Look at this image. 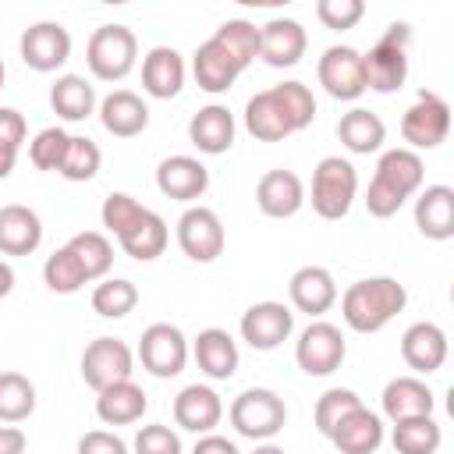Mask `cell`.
Instances as JSON below:
<instances>
[{"label": "cell", "instance_id": "obj_25", "mask_svg": "<svg viewBox=\"0 0 454 454\" xmlns=\"http://www.w3.org/2000/svg\"><path fill=\"white\" fill-rule=\"evenodd\" d=\"M184 57L174 46H153L142 57V89L153 99H174L184 89Z\"/></svg>", "mask_w": 454, "mask_h": 454}, {"label": "cell", "instance_id": "obj_26", "mask_svg": "<svg viewBox=\"0 0 454 454\" xmlns=\"http://www.w3.org/2000/svg\"><path fill=\"white\" fill-rule=\"evenodd\" d=\"M234 135H238V124H234V114L220 103H209L202 106L199 114H192L188 121V142L206 153V156H220L234 145Z\"/></svg>", "mask_w": 454, "mask_h": 454}, {"label": "cell", "instance_id": "obj_11", "mask_svg": "<svg viewBox=\"0 0 454 454\" xmlns=\"http://www.w3.org/2000/svg\"><path fill=\"white\" fill-rule=\"evenodd\" d=\"M135 372V351L121 337H96L82 351V380L99 394L121 380H131Z\"/></svg>", "mask_w": 454, "mask_h": 454}, {"label": "cell", "instance_id": "obj_23", "mask_svg": "<svg viewBox=\"0 0 454 454\" xmlns=\"http://www.w3.org/2000/svg\"><path fill=\"white\" fill-rule=\"evenodd\" d=\"M99 124L114 138H135L149 128V106L138 92L131 89H114L110 96L99 99Z\"/></svg>", "mask_w": 454, "mask_h": 454}, {"label": "cell", "instance_id": "obj_48", "mask_svg": "<svg viewBox=\"0 0 454 454\" xmlns=\"http://www.w3.org/2000/svg\"><path fill=\"white\" fill-rule=\"evenodd\" d=\"M25 135H28L25 117H21L14 106H0V145H7V149H21Z\"/></svg>", "mask_w": 454, "mask_h": 454}, {"label": "cell", "instance_id": "obj_20", "mask_svg": "<svg viewBox=\"0 0 454 454\" xmlns=\"http://www.w3.org/2000/svg\"><path fill=\"white\" fill-rule=\"evenodd\" d=\"M220 419H223V401L206 383H188L174 397V422L181 429H188V433L206 436V433H213L220 426Z\"/></svg>", "mask_w": 454, "mask_h": 454}, {"label": "cell", "instance_id": "obj_39", "mask_svg": "<svg viewBox=\"0 0 454 454\" xmlns=\"http://www.w3.org/2000/svg\"><path fill=\"white\" fill-rule=\"evenodd\" d=\"M43 280H46V287H50L53 294H74V291H82V287L89 284L82 262L74 259V252H71L67 245H60L53 255H46V262H43Z\"/></svg>", "mask_w": 454, "mask_h": 454}, {"label": "cell", "instance_id": "obj_38", "mask_svg": "<svg viewBox=\"0 0 454 454\" xmlns=\"http://www.w3.org/2000/svg\"><path fill=\"white\" fill-rule=\"evenodd\" d=\"M138 305V287L124 277H103L92 287V312H99L103 319H124L128 312H135Z\"/></svg>", "mask_w": 454, "mask_h": 454}, {"label": "cell", "instance_id": "obj_41", "mask_svg": "<svg viewBox=\"0 0 454 454\" xmlns=\"http://www.w3.org/2000/svg\"><path fill=\"white\" fill-rule=\"evenodd\" d=\"M213 35H216L245 67L259 57V25H252L248 18H227Z\"/></svg>", "mask_w": 454, "mask_h": 454}, {"label": "cell", "instance_id": "obj_27", "mask_svg": "<svg viewBox=\"0 0 454 454\" xmlns=\"http://www.w3.org/2000/svg\"><path fill=\"white\" fill-rule=\"evenodd\" d=\"M340 454H376L383 443V419L376 411H369L365 404H358L355 411H348L333 433L326 436Z\"/></svg>", "mask_w": 454, "mask_h": 454}, {"label": "cell", "instance_id": "obj_5", "mask_svg": "<svg viewBox=\"0 0 454 454\" xmlns=\"http://www.w3.org/2000/svg\"><path fill=\"white\" fill-rule=\"evenodd\" d=\"M227 415H231V426H234L238 436L255 440V443H266V440H273L284 429L287 404L270 387H248V390H241L231 401V411Z\"/></svg>", "mask_w": 454, "mask_h": 454}, {"label": "cell", "instance_id": "obj_33", "mask_svg": "<svg viewBox=\"0 0 454 454\" xmlns=\"http://www.w3.org/2000/svg\"><path fill=\"white\" fill-rule=\"evenodd\" d=\"M117 241H121V248H124L131 259L153 262V259L163 255V248H167V241H170V231H167V220H163L160 213L142 209V216H138L124 234H117Z\"/></svg>", "mask_w": 454, "mask_h": 454}, {"label": "cell", "instance_id": "obj_43", "mask_svg": "<svg viewBox=\"0 0 454 454\" xmlns=\"http://www.w3.org/2000/svg\"><path fill=\"white\" fill-rule=\"evenodd\" d=\"M67 131L64 128H43L32 142H28V160L35 170H60L64 153H67Z\"/></svg>", "mask_w": 454, "mask_h": 454}, {"label": "cell", "instance_id": "obj_51", "mask_svg": "<svg viewBox=\"0 0 454 454\" xmlns=\"http://www.w3.org/2000/svg\"><path fill=\"white\" fill-rule=\"evenodd\" d=\"M14 163H18V149H7V145H0V181H4V177H11Z\"/></svg>", "mask_w": 454, "mask_h": 454}, {"label": "cell", "instance_id": "obj_40", "mask_svg": "<svg viewBox=\"0 0 454 454\" xmlns=\"http://www.w3.org/2000/svg\"><path fill=\"white\" fill-rule=\"evenodd\" d=\"M99 167H103L99 145H96L92 138H85V135H71V138H67L64 163H60L57 174L67 177V181H92V177L99 174Z\"/></svg>", "mask_w": 454, "mask_h": 454}, {"label": "cell", "instance_id": "obj_32", "mask_svg": "<svg viewBox=\"0 0 454 454\" xmlns=\"http://www.w3.org/2000/svg\"><path fill=\"white\" fill-rule=\"evenodd\" d=\"M145 408H149L145 390L135 380H121V383L96 394V415L106 426H131L145 415Z\"/></svg>", "mask_w": 454, "mask_h": 454}, {"label": "cell", "instance_id": "obj_22", "mask_svg": "<svg viewBox=\"0 0 454 454\" xmlns=\"http://www.w3.org/2000/svg\"><path fill=\"white\" fill-rule=\"evenodd\" d=\"M287 294H291V305L305 316H323L333 309L337 301V280L326 266H301L291 273L287 280Z\"/></svg>", "mask_w": 454, "mask_h": 454}, {"label": "cell", "instance_id": "obj_42", "mask_svg": "<svg viewBox=\"0 0 454 454\" xmlns=\"http://www.w3.org/2000/svg\"><path fill=\"white\" fill-rule=\"evenodd\" d=\"M358 404H362V397H358L355 390H348V387H330L326 394H319L316 411H312V422H316V429H319L323 436H330L333 426H337L348 411H355Z\"/></svg>", "mask_w": 454, "mask_h": 454}, {"label": "cell", "instance_id": "obj_4", "mask_svg": "<svg viewBox=\"0 0 454 454\" xmlns=\"http://www.w3.org/2000/svg\"><path fill=\"white\" fill-rule=\"evenodd\" d=\"M408 43H411V28L404 21L387 25V32L376 39V46L369 53H362L365 89L397 92L408 82Z\"/></svg>", "mask_w": 454, "mask_h": 454}, {"label": "cell", "instance_id": "obj_3", "mask_svg": "<svg viewBox=\"0 0 454 454\" xmlns=\"http://www.w3.org/2000/svg\"><path fill=\"white\" fill-rule=\"evenodd\" d=\"M404 305L408 291L394 277H365L340 294V316L355 333H380Z\"/></svg>", "mask_w": 454, "mask_h": 454}, {"label": "cell", "instance_id": "obj_50", "mask_svg": "<svg viewBox=\"0 0 454 454\" xmlns=\"http://www.w3.org/2000/svg\"><path fill=\"white\" fill-rule=\"evenodd\" d=\"M28 436L18 426H0V454H25Z\"/></svg>", "mask_w": 454, "mask_h": 454}, {"label": "cell", "instance_id": "obj_35", "mask_svg": "<svg viewBox=\"0 0 454 454\" xmlns=\"http://www.w3.org/2000/svg\"><path fill=\"white\" fill-rule=\"evenodd\" d=\"M390 443L397 454H436L443 443V433H440V422L433 415H415V419L394 422Z\"/></svg>", "mask_w": 454, "mask_h": 454}, {"label": "cell", "instance_id": "obj_31", "mask_svg": "<svg viewBox=\"0 0 454 454\" xmlns=\"http://www.w3.org/2000/svg\"><path fill=\"white\" fill-rule=\"evenodd\" d=\"M337 138L348 153L355 156H369V153H380L383 142H387V124L380 114L365 110V106H355L348 110L340 121H337Z\"/></svg>", "mask_w": 454, "mask_h": 454}, {"label": "cell", "instance_id": "obj_28", "mask_svg": "<svg viewBox=\"0 0 454 454\" xmlns=\"http://www.w3.org/2000/svg\"><path fill=\"white\" fill-rule=\"evenodd\" d=\"M39 245H43L39 213L21 202L0 206V252L4 255H32Z\"/></svg>", "mask_w": 454, "mask_h": 454}, {"label": "cell", "instance_id": "obj_12", "mask_svg": "<svg viewBox=\"0 0 454 454\" xmlns=\"http://www.w3.org/2000/svg\"><path fill=\"white\" fill-rule=\"evenodd\" d=\"M177 245L192 262H213L216 255H223L227 234H223V220L216 216V209L188 206L177 220Z\"/></svg>", "mask_w": 454, "mask_h": 454}, {"label": "cell", "instance_id": "obj_16", "mask_svg": "<svg viewBox=\"0 0 454 454\" xmlns=\"http://www.w3.org/2000/svg\"><path fill=\"white\" fill-rule=\"evenodd\" d=\"M255 206L270 220H287L305 206V184L294 170H266L255 184Z\"/></svg>", "mask_w": 454, "mask_h": 454}, {"label": "cell", "instance_id": "obj_15", "mask_svg": "<svg viewBox=\"0 0 454 454\" xmlns=\"http://www.w3.org/2000/svg\"><path fill=\"white\" fill-rule=\"evenodd\" d=\"M319 85L326 89V96L351 103L365 92V71H362V53L355 46H330L323 50L319 64H316Z\"/></svg>", "mask_w": 454, "mask_h": 454}, {"label": "cell", "instance_id": "obj_29", "mask_svg": "<svg viewBox=\"0 0 454 454\" xmlns=\"http://www.w3.org/2000/svg\"><path fill=\"white\" fill-rule=\"evenodd\" d=\"M192 355H195L199 369H202L209 380H231V376L238 372V362H241L234 337H231L227 330H220V326L199 330V337L192 340Z\"/></svg>", "mask_w": 454, "mask_h": 454}, {"label": "cell", "instance_id": "obj_34", "mask_svg": "<svg viewBox=\"0 0 454 454\" xmlns=\"http://www.w3.org/2000/svg\"><path fill=\"white\" fill-rule=\"evenodd\" d=\"M50 106L64 121H85L96 114V89L82 74H60L50 85Z\"/></svg>", "mask_w": 454, "mask_h": 454}, {"label": "cell", "instance_id": "obj_47", "mask_svg": "<svg viewBox=\"0 0 454 454\" xmlns=\"http://www.w3.org/2000/svg\"><path fill=\"white\" fill-rule=\"evenodd\" d=\"M78 454H128V443L110 429H89L78 440Z\"/></svg>", "mask_w": 454, "mask_h": 454}, {"label": "cell", "instance_id": "obj_14", "mask_svg": "<svg viewBox=\"0 0 454 454\" xmlns=\"http://www.w3.org/2000/svg\"><path fill=\"white\" fill-rule=\"evenodd\" d=\"M241 340L255 351H273L280 348L291 330H294V312L284 305V301H255L241 312Z\"/></svg>", "mask_w": 454, "mask_h": 454}, {"label": "cell", "instance_id": "obj_7", "mask_svg": "<svg viewBox=\"0 0 454 454\" xmlns=\"http://www.w3.org/2000/svg\"><path fill=\"white\" fill-rule=\"evenodd\" d=\"M138 60V39L128 25H99L85 43V64L99 82H124Z\"/></svg>", "mask_w": 454, "mask_h": 454}, {"label": "cell", "instance_id": "obj_37", "mask_svg": "<svg viewBox=\"0 0 454 454\" xmlns=\"http://www.w3.org/2000/svg\"><path fill=\"white\" fill-rule=\"evenodd\" d=\"M67 248L74 252V259L82 262V270H85L89 280H103L110 273V266H114V245L99 231H78L67 241Z\"/></svg>", "mask_w": 454, "mask_h": 454}, {"label": "cell", "instance_id": "obj_1", "mask_svg": "<svg viewBox=\"0 0 454 454\" xmlns=\"http://www.w3.org/2000/svg\"><path fill=\"white\" fill-rule=\"evenodd\" d=\"M316 117V96L305 82H280L255 92L245 103V131L255 142H284L294 131H305Z\"/></svg>", "mask_w": 454, "mask_h": 454}, {"label": "cell", "instance_id": "obj_9", "mask_svg": "<svg viewBox=\"0 0 454 454\" xmlns=\"http://www.w3.org/2000/svg\"><path fill=\"white\" fill-rule=\"evenodd\" d=\"M188 337L174 323H149L138 340V362L156 380H170L188 365Z\"/></svg>", "mask_w": 454, "mask_h": 454}, {"label": "cell", "instance_id": "obj_53", "mask_svg": "<svg viewBox=\"0 0 454 454\" xmlns=\"http://www.w3.org/2000/svg\"><path fill=\"white\" fill-rule=\"evenodd\" d=\"M252 454H287V450H284V447H277V443H270V440H266V443H259V447H255V450H252Z\"/></svg>", "mask_w": 454, "mask_h": 454}, {"label": "cell", "instance_id": "obj_19", "mask_svg": "<svg viewBox=\"0 0 454 454\" xmlns=\"http://www.w3.org/2000/svg\"><path fill=\"white\" fill-rule=\"evenodd\" d=\"M156 188L174 202H195L209 188V170L195 156H167L156 167Z\"/></svg>", "mask_w": 454, "mask_h": 454}, {"label": "cell", "instance_id": "obj_45", "mask_svg": "<svg viewBox=\"0 0 454 454\" xmlns=\"http://www.w3.org/2000/svg\"><path fill=\"white\" fill-rule=\"evenodd\" d=\"M365 14V4L362 0H319L316 4V18L323 28H333V32H344V28H355Z\"/></svg>", "mask_w": 454, "mask_h": 454}, {"label": "cell", "instance_id": "obj_21", "mask_svg": "<svg viewBox=\"0 0 454 454\" xmlns=\"http://www.w3.org/2000/svg\"><path fill=\"white\" fill-rule=\"evenodd\" d=\"M401 358L408 369L429 376L436 372L443 362H447V333L443 326L422 319V323H411L404 333H401Z\"/></svg>", "mask_w": 454, "mask_h": 454}, {"label": "cell", "instance_id": "obj_6", "mask_svg": "<svg viewBox=\"0 0 454 454\" xmlns=\"http://www.w3.org/2000/svg\"><path fill=\"white\" fill-rule=\"evenodd\" d=\"M358 195V170L344 156H323L312 170V209L323 220H344Z\"/></svg>", "mask_w": 454, "mask_h": 454}, {"label": "cell", "instance_id": "obj_24", "mask_svg": "<svg viewBox=\"0 0 454 454\" xmlns=\"http://www.w3.org/2000/svg\"><path fill=\"white\" fill-rule=\"evenodd\" d=\"M415 227L429 241L454 238V188L450 184H426L415 199Z\"/></svg>", "mask_w": 454, "mask_h": 454}, {"label": "cell", "instance_id": "obj_8", "mask_svg": "<svg viewBox=\"0 0 454 454\" xmlns=\"http://www.w3.org/2000/svg\"><path fill=\"white\" fill-rule=\"evenodd\" d=\"M348 355V340L340 333V326L326 323V319H312L298 340H294V362L305 376H330L340 369Z\"/></svg>", "mask_w": 454, "mask_h": 454}, {"label": "cell", "instance_id": "obj_17", "mask_svg": "<svg viewBox=\"0 0 454 454\" xmlns=\"http://www.w3.org/2000/svg\"><path fill=\"white\" fill-rule=\"evenodd\" d=\"M305 46L309 35L294 18H270L266 25H259V57L270 67H294L305 57Z\"/></svg>", "mask_w": 454, "mask_h": 454}, {"label": "cell", "instance_id": "obj_52", "mask_svg": "<svg viewBox=\"0 0 454 454\" xmlns=\"http://www.w3.org/2000/svg\"><path fill=\"white\" fill-rule=\"evenodd\" d=\"M11 291H14V270L0 259V298H7Z\"/></svg>", "mask_w": 454, "mask_h": 454}, {"label": "cell", "instance_id": "obj_2", "mask_svg": "<svg viewBox=\"0 0 454 454\" xmlns=\"http://www.w3.org/2000/svg\"><path fill=\"white\" fill-rule=\"evenodd\" d=\"M426 167L422 156L411 149H387L376 163V174L365 188V209L376 220H390L419 188H422Z\"/></svg>", "mask_w": 454, "mask_h": 454}, {"label": "cell", "instance_id": "obj_46", "mask_svg": "<svg viewBox=\"0 0 454 454\" xmlns=\"http://www.w3.org/2000/svg\"><path fill=\"white\" fill-rule=\"evenodd\" d=\"M135 454H181V436L163 426V422H153V426H142L135 433Z\"/></svg>", "mask_w": 454, "mask_h": 454}, {"label": "cell", "instance_id": "obj_13", "mask_svg": "<svg viewBox=\"0 0 454 454\" xmlns=\"http://www.w3.org/2000/svg\"><path fill=\"white\" fill-rule=\"evenodd\" d=\"M18 53H21L25 67H32L39 74H50V71L64 67L67 57H71V32L60 21H35L21 32Z\"/></svg>", "mask_w": 454, "mask_h": 454}, {"label": "cell", "instance_id": "obj_44", "mask_svg": "<svg viewBox=\"0 0 454 454\" xmlns=\"http://www.w3.org/2000/svg\"><path fill=\"white\" fill-rule=\"evenodd\" d=\"M142 202L138 199H131L128 192H110L106 199H103V209H99V220H103V227L117 238V234H124L138 216H142Z\"/></svg>", "mask_w": 454, "mask_h": 454}, {"label": "cell", "instance_id": "obj_18", "mask_svg": "<svg viewBox=\"0 0 454 454\" xmlns=\"http://www.w3.org/2000/svg\"><path fill=\"white\" fill-rule=\"evenodd\" d=\"M245 71V64L216 39V35H209L199 50H195V57H192V74H195V82H199V89L202 92H227L234 82H238V74Z\"/></svg>", "mask_w": 454, "mask_h": 454}, {"label": "cell", "instance_id": "obj_49", "mask_svg": "<svg viewBox=\"0 0 454 454\" xmlns=\"http://www.w3.org/2000/svg\"><path fill=\"white\" fill-rule=\"evenodd\" d=\"M192 454H241V450L234 447V440H227L220 433H206V436H199V443L192 447Z\"/></svg>", "mask_w": 454, "mask_h": 454}, {"label": "cell", "instance_id": "obj_54", "mask_svg": "<svg viewBox=\"0 0 454 454\" xmlns=\"http://www.w3.org/2000/svg\"><path fill=\"white\" fill-rule=\"evenodd\" d=\"M4 78H7V71H4V60H0V89H4Z\"/></svg>", "mask_w": 454, "mask_h": 454}, {"label": "cell", "instance_id": "obj_36", "mask_svg": "<svg viewBox=\"0 0 454 454\" xmlns=\"http://www.w3.org/2000/svg\"><path fill=\"white\" fill-rule=\"evenodd\" d=\"M35 411V387L21 372H0V422L18 426Z\"/></svg>", "mask_w": 454, "mask_h": 454}, {"label": "cell", "instance_id": "obj_10", "mask_svg": "<svg viewBox=\"0 0 454 454\" xmlns=\"http://www.w3.org/2000/svg\"><path fill=\"white\" fill-rule=\"evenodd\" d=\"M450 131V106L443 96L436 92H419V99L404 110L401 117V138L408 142V149H436L447 142Z\"/></svg>", "mask_w": 454, "mask_h": 454}, {"label": "cell", "instance_id": "obj_30", "mask_svg": "<svg viewBox=\"0 0 454 454\" xmlns=\"http://www.w3.org/2000/svg\"><path fill=\"white\" fill-rule=\"evenodd\" d=\"M380 404L390 422H401V419H415V415H433L436 397L419 376H397L383 387Z\"/></svg>", "mask_w": 454, "mask_h": 454}]
</instances>
